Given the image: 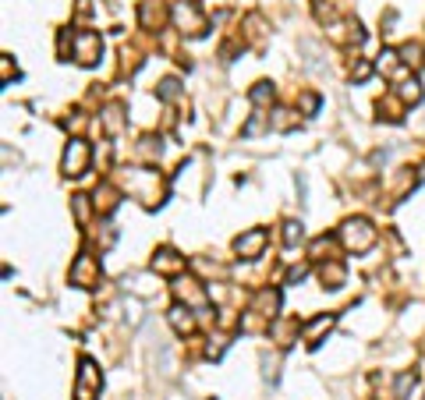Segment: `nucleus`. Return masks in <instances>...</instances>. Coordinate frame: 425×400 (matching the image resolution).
Wrapping results in <instances>:
<instances>
[{
    "mask_svg": "<svg viewBox=\"0 0 425 400\" xmlns=\"http://www.w3.org/2000/svg\"><path fill=\"white\" fill-rule=\"evenodd\" d=\"M397 96H401V103H404V106H415V103H422L425 100L422 82H419V78H404V82L397 86Z\"/></svg>",
    "mask_w": 425,
    "mask_h": 400,
    "instance_id": "nucleus-21",
    "label": "nucleus"
},
{
    "mask_svg": "<svg viewBox=\"0 0 425 400\" xmlns=\"http://www.w3.org/2000/svg\"><path fill=\"white\" fill-rule=\"evenodd\" d=\"M100 124H103V131L110 135V138L124 135V128H128V113H124V106H121V103H106L103 113H100Z\"/></svg>",
    "mask_w": 425,
    "mask_h": 400,
    "instance_id": "nucleus-12",
    "label": "nucleus"
},
{
    "mask_svg": "<svg viewBox=\"0 0 425 400\" xmlns=\"http://www.w3.org/2000/svg\"><path fill=\"white\" fill-rule=\"evenodd\" d=\"M89 160H93L89 142L71 138V142H68V149H64V156H61V170H64V178H82V174L89 170Z\"/></svg>",
    "mask_w": 425,
    "mask_h": 400,
    "instance_id": "nucleus-7",
    "label": "nucleus"
},
{
    "mask_svg": "<svg viewBox=\"0 0 425 400\" xmlns=\"http://www.w3.org/2000/svg\"><path fill=\"white\" fill-rule=\"evenodd\" d=\"M252 308L262 315V319H277V308H280V291H273V287H262L255 298H252Z\"/></svg>",
    "mask_w": 425,
    "mask_h": 400,
    "instance_id": "nucleus-18",
    "label": "nucleus"
},
{
    "mask_svg": "<svg viewBox=\"0 0 425 400\" xmlns=\"http://www.w3.org/2000/svg\"><path fill=\"white\" fill-rule=\"evenodd\" d=\"M305 273H309V266H295V270L287 273V280H291V284H298V280H305Z\"/></svg>",
    "mask_w": 425,
    "mask_h": 400,
    "instance_id": "nucleus-39",
    "label": "nucleus"
},
{
    "mask_svg": "<svg viewBox=\"0 0 425 400\" xmlns=\"http://www.w3.org/2000/svg\"><path fill=\"white\" fill-rule=\"evenodd\" d=\"M86 124H89V117H86V113H75V117H68V120H64V128H68V131H82Z\"/></svg>",
    "mask_w": 425,
    "mask_h": 400,
    "instance_id": "nucleus-36",
    "label": "nucleus"
},
{
    "mask_svg": "<svg viewBox=\"0 0 425 400\" xmlns=\"http://www.w3.org/2000/svg\"><path fill=\"white\" fill-rule=\"evenodd\" d=\"M333 322H337V315H329V312H322V315H316V319H309V322L302 326V340L316 347L319 340H322V333L333 329Z\"/></svg>",
    "mask_w": 425,
    "mask_h": 400,
    "instance_id": "nucleus-14",
    "label": "nucleus"
},
{
    "mask_svg": "<svg viewBox=\"0 0 425 400\" xmlns=\"http://www.w3.org/2000/svg\"><path fill=\"white\" fill-rule=\"evenodd\" d=\"M167 319H170V326H174V333H181V337H192L195 333V315H192V308L188 304H170V312H167Z\"/></svg>",
    "mask_w": 425,
    "mask_h": 400,
    "instance_id": "nucleus-16",
    "label": "nucleus"
},
{
    "mask_svg": "<svg viewBox=\"0 0 425 400\" xmlns=\"http://www.w3.org/2000/svg\"><path fill=\"white\" fill-rule=\"evenodd\" d=\"M376 68H379L383 75H390V78H401L408 64H404V57H401V53H394V50H383V53H379V64H376Z\"/></svg>",
    "mask_w": 425,
    "mask_h": 400,
    "instance_id": "nucleus-20",
    "label": "nucleus"
},
{
    "mask_svg": "<svg viewBox=\"0 0 425 400\" xmlns=\"http://www.w3.org/2000/svg\"><path fill=\"white\" fill-rule=\"evenodd\" d=\"M270 329H273L277 344H280V347H287V344L295 340V333H298V322H280V326H270Z\"/></svg>",
    "mask_w": 425,
    "mask_h": 400,
    "instance_id": "nucleus-28",
    "label": "nucleus"
},
{
    "mask_svg": "<svg viewBox=\"0 0 425 400\" xmlns=\"http://www.w3.org/2000/svg\"><path fill=\"white\" fill-rule=\"evenodd\" d=\"M135 153H138L142 160H149V163H156V160H160V153H163V145H160V138H153V135H145V138H138V145H135Z\"/></svg>",
    "mask_w": 425,
    "mask_h": 400,
    "instance_id": "nucleus-23",
    "label": "nucleus"
},
{
    "mask_svg": "<svg viewBox=\"0 0 425 400\" xmlns=\"http://www.w3.org/2000/svg\"><path fill=\"white\" fill-rule=\"evenodd\" d=\"M280 234H284V245L295 248V245L305 237V227H302V220H284V230H280Z\"/></svg>",
    "mask_w": 425,
    "mask_h": 400,
    "instance_id": "nucleus-26",
    "label": "nucleus"
},
{
    "mask_svg": "<svg viewBox=\"0 0 425 400\" xmlns=\"http://www.w3.org/2000/svg\"><path fill=\"white\" fill-rule=\"evenodd\" d=\"M273 128H280V131L295 128V117H291V110H273Z\"/></svg>",
    "mask_w": 425,
    "mask_h": 400,
    "instance_id": "nucleus-32",
    "label": "nucleus"
},
{
    "mask_svg": "<svg viewBox=\"0 0 425 400\" xmlns=\"http://www.w3.org/2000/svg\"><path fill=\"white\" fill-rule=\"evenodd\" d=\"M167 4L163 0H142V7H138V21H142V29H163V21H167Z\"/></svg>",
    "mask_w": 425,
    "mask_h": 400,
    "instance_id": "nucleus-13",
    "label": "nucleus"
},
{
    "mask_svg": "<svg viewBox=\"0 0 425 400\" xmlns=\"http://www.w3.org/2000/svg\"><path fill=\"white\" fill-rule=\"evenodd\" d=\"M121 178H124V188L142 202L145 209H156V205H163V199H167V185H163V178L156 170L128 167V170H121Z\"/></svg>",
    "mask_w": 425,
    "mask_h": 400,
    "instance_id": "nucleus-1",
    "label": "nucleus"
},
{
    "mask_svg": "<svg viewBox=\"0 0 425 400\" xmlns=\"http://www.w3.org/2000/svg\"><path fill=\"white\" fill-rule=\"evenodd\" d=\"M100 280H103V270H100L96 255L82 252V255L71 262V284H75V287H86V291H93V287H100Z\"/></svg>",
    "mask_w": 425,
    "mask_h": 400,
    "instance_id": "nucleus-8",
    "label": "nucleus"
},
{
    "mask_svg": "<svg viewBox=\"0 0 425 400\" xmlns=\"http://www.w3.org/2000/svg\"><path fill=\"white\" fill-rule=\"evenodd\" d=\"M71 209H75L78 223H89V195H71Z\"/></svg>",
    "mask_w": 425,
    "mask_h": 400,
    "instance_id": "nucleus-31",
    "label": "nucleus"
},
{
    "mask_svg": "<svg viewBox=\"0 0 425 400\" xmlns=\"http://www.w3.org/2000/svg\"><path fill=\"white\" fill-rule=\"evenodd\" d=\"M415 386H419L415 372H401V376H397V383H394V397H397V400H411Z\"/></svg>",
    "mask_w": 425,
    "mask_h": 400,
    "instance_id": "nucleus-24",
    "label": "nucleus"
},
{
    "mask_svg": "<svg viewBox=\"0 0 425 400\" xmlns=\"http://www.w3.org/2000/svg\"><path fill=\"white\" fill-rule=\"evenodd\" d=\"M422 400H425V397H422Z\"/></svg>",
    "mask_w": 425,
    "mask_h": 400,
    "instance_id": "nucleus-42",
    "label": "nucleus"
},
{
    "mask_svg": "<svg viewBox=\"0 0 425 400\" xmlns=\"http://www.w3.org/2000/svg\"><path fill=\"white\" fill-rule=\"evenodd\" d=\"M252 103H255V110H266L273 103V86L270 82H255L252 86Z\"/></svg>",
    "mask_w": 425,
    "mask_h": 400,
    "instance_id": "nucleus-27",
    "label": "nucleus"
},
{
    "mask_svg": "<svg viewBox=\"0 0 425 400\" xmlns=\"http://www.w3.org/2000/svg\"><path fill=\"white\" fill-rule=\"evenodd\" d=\"M89 7H93L89 0H78V14H89Z\"/></svg>",
    "mask_w": 425,
    "mask_h": 400,
    "instance_id": "nucleus-40",
    "label": "nucleus"
},
{
    "mask_svg": "<svg viewBox=\"0 0 425 400\" xmlns=\"http://www.w3.org/2000/svg\"><path fill=\"white\" fill-rule=\"evenodd\" d=\"M156 96H160V100H178V96H181L178 78H163V82H160V89H156Z\"/></svg>",
    "mask_w": 425,
    "mask_h": 400,
    "instance_id": "nucleus-30",
    "label": "nucleus"
},
{
    "mask_svg": "<svg viewBox=\"0 0 425 400\" xmlns=\"http://www.w3.org/2000/svg\"><path fill=\"white\" fill-rule=\"evenodd\" d=\"M262 376H266L270 383H277V358H270V354H262Z\"/></svg>",
    "mask_w": 425,
    "mask_h": 400,
    "instance_id": "nucleus-35",
    "label": "nucleus"
},
{
    "mask_svg": "<svg viewBox=\"0 0 425 400\" xmlns=\"http://www.w3.org/2000/svg\"><path fill=\"white\" fill-rule=\"evenodd\" d=\"M266 128H270V113H266V110H255V113H252V120L241 128V135H245V138H255V135H259V131H266Z\"/></svg>",
    "mask_w": 425,
    "mask_h": 400,
    "instance_id": "nucleus-25",
    "label": "nucleus"
},
{
    "mask_svg": "<svg viewBox=\"0 0 425 400\" xmlns=\"http://www.w3.org/2000/svg\"><path fill=\"white\" fill-rule=\"evenodd\" d=\"M223 347H227V337H220V333H216L210 344H206V354H210V358H220V354H223Z\"/></svg>",
    "mask_w": 425,
    "mask_h": 400,
    "instance_id": "nucleus-34",
    "label": "nucleus"
},
{
    "mask_svg": "<svg viewBox=\"0 0 425 400\" xmlns=\"http://www.w3.org/2000/svg\"><path fill=\"white\" fill-rule=\"evenodd\" d=\"M329 39L340 43V46H362L365 32H362L358 21H337V25H329Z\"/></svg>",
    "mask_w": 425,
    "mask_h": 400,
    "instance_id": "nucleus-11",
    "label": "nucleus"
},
{
    "mask_svg": "<svg viewBox=\"0 0 425 400\" xmlns=\"http://www.w3.org/2000/svg\"><path fill=\"white\" fill-rule=\"evenodd\" d=\"M71 53H75V61H78L82 68L100 64V57H103V36H100V32H89V29L71 32Z\"/></svg>",
    "mask_w": 425,
    "mask_h": 400,
    "instance_id": "nucleus-4",
    "label": "nucleus"
},
{
    "mask_svg": "<svg viewBox=\"0 0 425 400\" xmlns=\"http://www.w3.org/2000/svg\"><path fill=\"white\" fill-rule=\"evenodd\" d=\"M401 57H404V64H408V68L425 64V50L419 46V43H408V46H401Z\"/></svg>",
    "mask_w": 425,
    "mask_h": 400,
    "instance_id": "nucleus-29",
    "label": "nucleus"
},
{
    "mask_svg": "<svg viewBox=\"0 0 425 400\" xmlns=\"http://www.w3.org/2000/svg\"><path fill=\"white\" fill-rule=\"evenodd\" d=\"M369 71H372V64H365V61H358V64L351 68V78H358V82H365V78H369Z\"/></svg>",
    "mask_w": 425,
    "mask_h": 400,
    "instance_id": "nucleus-38",
    "label": "nucleus"
},
{
    "mask_svg": "<svg viewBox=\"0 0 425 400\" xmlns=\"http://www.w3.org/2000/svg\"><path fill=\"white\" fill-rule=\"evenodd\" d=\"M103 390V372L93 358L78 361V376H75V400H96Z\"/></svg>",
    "mask_w": 425,
    "mask_h": 400,
    "instance_id": "nucleus-5",
    "label": "nucleus"
},
{
    "mask_svg": "<svg viewBox=\"0 0 425 400\" xmlns=\"http://www.w3.org/2000/svg\"><path fill=\"white\" fill-rule=\"evenodd\" d=\"M340 245L347 248V252H369L372 245H376V227L365 220V216H351V220H344L340 223Z\"/></svg>",
    "mask_w": 425,
    "mask_h": 400,
    "instance_id": "nucleus-2",
    "label": "nucleus"
},
{
    "mask_svg": "<svg viewBox=\"0 0 425 400\" xmlns=\"http://www.w3.org/2000/svg\"><path fill=\"white\" fill-rule=\"evenodd\" d=\"M170 287H174V298L181 301V304H188V308H192V312H195V308H206V304H210V291H206V284H203V280H195V277H185V273H181V277H174V284H170Z\"/></svg>",
    "mask_w": 425,
    "mask_h": 400,
    "instance_id": "nucleus-6",
    "label": "nucleus"
},
{
    "mask_svg": "<svg viewBox=\"0 0 425 400\" xmlns=\"http://www.w3.org/2000/svg\"><path fill=\"white\" fill-rule=\"evenodd\" d=\"M419 181H425V163H422V167H419Z\"/></svg>",
    "mask_w": 425,
    "mask_h": 400,
    "instance_id": "nucleus-41",
    "label": "nucleus"
},
{
    "mask_svg": "<svg viewBox=\"0 0 425 400\" xmlns=\"http://www.w3.org/2000/svg\"><path fill=\"white\" fill-rule=\"evenodd\" d=\"M117 202H121V192H117L110 181H100L96 192H93V205H96V212H100V216H110V212L117 209Z\"/></svg>",
    "mask_w": 425,
    "mask_h": 400,
    "instance_id": "nucleus-17",
    "label": "nucleus"
},
{
    "mask_svg": "<svg viewBox=\"0 0 425 400\" xmlns=\"http://www.w3.org/2000/svg\"><path fill=\"white\" fill-rule=\"evenodd\" d=\"M319 280H322V287H329V291L344 287V284H347V270H344V262H340V259H326V262L319 266Z\"/></svg>",
    "mask_w": 425,
    "mask_h": 400,
    "instance_id": "nucleus-15",
    "label": "nucleus"
},
{
    "mask_svg": "<svg viewBox=\"0 0 425 400\" xmlns=\"http://www.w3.org/2000/svg\"><path fill=\"white\" fill-rule=\"evenodd\" d=\"M266 245H270V234H266L262 227H252V230H245V234L234 237V252H237L241 259H259V255L266 252Z\"/></svg>",
    "mask_w": 425,
    "mask_h": 400,
    "instance_id": "nucleus-9",
    "label": "nucleus"
},
{
    "mask_svg": "<svg viewBox=\"0 0 425 400\" xmlns=\"http://www.w3.org/2000/svg\"><path fill=\"white\" fill-rule=\"evenodd\" d=\"M124 291H131V294H138V298H149L153 291H156V273L149 277V273H131V277H124Z\"/></svg>",
    "mask_w": 425,
    "mask_h": 400,
    "instance_id": "nucleus-19",
    "label": "nucleus"
},
{
    "mask_svg": "<svg viewBox=\"0 0 425 400\" xmlns=\"http://www.w3.org/2000/svg\"><path fill=\"white\" fill-rule=\"evenodd\" d=\"M302 113H305V117H312V113H319V96L316 93H302Z\"/></svg>",
    "mask_w": 425,
    "mask_h": 400,
    "instance_id": "nucleus-33",
    "label": "nucleus"
},
{
    "mask_svg": "<svg viewBox=\"0 0 425 400\" xmlns=\"http://www.w3.org/2000/svg\"><path fill=\"white\" fill-rule=\"evenodd\" d=\"M11 75H18L14 64H11V57H0V78H4V86L11 82Z\"/></svg>",
    "mask_w": 425,
    "mask_h": 400,
    "instance_id": "nucleus-37",
    "label": "nucleus"
},
{
    "mask_svg": "<svg viewBox=\"0 0 425 400\" xmlns=\"http://www.w3.org/2000/svg\"><path fill=\"white\" fill-rule=\"evenodd\" d=\"M309 255L316 259V262H326V259H337V237H316L312 241V248H309Z\"/></svg>",
    "mask_w": 425,
    "mask_h": 400,
    "instance_id": "nucleus-22",
    "label": "nucleus"
},
{
    "mask_svg": "<svg viewBox=\"0 0 425 400\" xmlns=\"http://www.w3.org/2000/svg\"><path fill=\"white\" fill-rule=\"evenodd\" d=\"M170 18H174L178 32L181 36H192V39L206 36V29H210V21H206V14H203V7L195 0H178L174 11H170Z\"/></svg>",
    "mask_w": 425,
    "mask_h": 400,
    "instance_id": "nucleus-3",
    "label": "nucleus"
},
{
    "mask_svg": "<svg viewBox=\"0 0 425 400\" xmlns=\"http://www.w3.org/2000/svg\"><path fill=\"white\" fill-rule=\"evenodd\" d=\"M153 273H156V277H181V273H185V255H178L174 248H156V255H153Z\"/></svg>",
    "mask_w": 425,
    "mask_h": 400,
    "instance_id": "nucleus-10",
    "label": "nucleus"
}]
</instances>
